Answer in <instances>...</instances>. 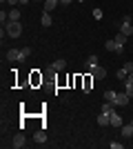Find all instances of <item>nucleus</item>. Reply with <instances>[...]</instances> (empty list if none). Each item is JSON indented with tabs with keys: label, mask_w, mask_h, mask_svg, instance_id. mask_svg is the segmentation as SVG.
Wrapping results in <instances>:
<instances>
[{
	"label": "nucleus",
	"mask_w": 133,
	"mask_h": 149,
	"mask_svg": "<svg viewBox=\"0 0 133 149\" xmlns=\"http://www.w3.org/2000/svg\"><path fill=\"white\" fill-rule=\"evenodd\" d=\"M115 96H118V91H113V89L104 91V100H109V102H115Z\"/></svg>",
	"instance_id": "dca6fc26"
},
{
	"label": "nucleus",
	"mask_w": 133,
	"mask_h": 149,
	"mask_svg": "<svg viewBox=\"0 0 133 149\" xmlns=\"http://www.w3.org/2000/svg\"><path fill=\"white\" fill-rule=\"evenodd\" d=\"M78 2H84V0H78Z\"/></svg>",
	"instance_id": "7c9ffc66"
},
{
	"label": "nucleus",
	"mask_w": 133,
	"mask_h": 149,
	"mask_svg": "<svg viewBox=\"0 0 133 149\" xmlns=\"http://www.w3.org/2000/svg\"><path fill=\"white\" fill-rule=\"evenodd\" d=\"M5 31L9 38H18L20 33H22V25H20V20H9L5 25Z\"/></svg>",
	"instance_id": "f257e3e1"
},
{
	"label": "nucleus",
	"mask_w": 133,
	"mask_h": 149,
	"mask_svg": "<svg viewBox=\"0 0 133 149\" xmlns=\"http://www.w3.org/2000/svg\"><path fill=\"white\" fill-rule=\"evenodd\" d=\"M7 2H9V5H11V7H16V5H18V2H20V0H7Z\"/></svg>",
	"instance_id": "bb28decb"
},
{
	"label": "nucleus",
	"mask_w": 133,
	"mask_h": 149,
	"mask_svg": "<svg viewBox=\"0 0 133 149\" xmlns=\"http://www.w3.org/2000/svg\"><path fill=\"white\" fill-rule=\"evenodd\" d=\"M58 7V0H44V11H53V9H56Z\"/></svg>",
	"instance_id": "ddd939ff"
},
{
	"label": "nucleus",
	"mask_w": 133,
	"mask_h": 149,
	"mask_svg": "<svg viewBox=\"0 0 133 149\" xmlns=\"http://www.w3.org/2000/svg\"><path fill=\"white\" fill-rule=\"evenodd\" d=\"M98 125H100V127H109V125H111V113L100 111V116H98Z\"/></svg>",
	"instance_id": "0eeeda50"
},
{
	"label": "nucleus",
	"mask_w": 133,
	"mask_h": 149,
	"mask_svg": "<svg viewBox=\"0 0 133 149\" xmlns=\"http://www.w3.org/2000/svg\"><path fill=\"white\" fill-rule=\"evenodd\" d=\"M91 80H93V76L89 74L87 78H84V89H82V91H91Z\"/></svg>",
	"instance_id": "6ab92c4d"
},
{
	"label": "nucleus",
	"mask_w": 133,
	"mask_h": 149,
	"mask_svg": "<svg viewBox=\"0 0 133 149\" xmlns=\"http://www.w3.org/2000/svg\"><path fill=\"white\" fill-rule=\"evenodd\" d=\"M60 2H62V5H71V2H73V0H60Z\"/></svg>",
	"instance_id": "c85d7f7f"
},
{
	"label": "nucleus",
	"mask_w": 133,
	"mask_h": 149,
	"mask_svg": "<svg viewBox=\"0 0 133 149\" xmlns=\"http://www.w3.org/2000/svg\"><path fill=\"white\" fill-rule=\"evenodd\" d=\"M127 71H124V69H120V71H118V78H120V80H127Z\"/></svg>",
	"instance_id": "393cba45"
},
{
	"label": "nucleus",
	"mask_w": 133,
	"mask_h": 149,
	"mask_svg": "<svg viewBox=\"0 0 133 149\" xmlns=\"http://www.w3.org/2000/svg\"><path fill=\"white\" fill-rule=\"evenodd\" d=\"M89 74L93 76V80H102V78H107V69L102 67V65H95V67L91 69Z\"/></svg>",
	"instance_id": "f03ea898"
},
{
	"label": "nucleus",
	"mask_w": 133,
	"mask_h": 149,
	"mask_svg": "<svg viewBox=\"0 0 133 149\" xmlns=\"http://www.w3.org/2000/svg\"><path fill=\"white\" fill-rule=\"evenodd\" d=\"M111 149H122V143H115V140H111Z\"/></svg>",
	"instance_id": "a878e982"
},
{
	"label": "nucleus",
	"mask_w": 133,
	"mask_h": 149,
	"mask_svg": "<svg viewBox=\"0 0 133 149\" xmlns=\"http://www.w3.org/2000/svg\"><path fill=\"white\" fill-rule=\"evenodd\" d=\"M113 40H115V42H118V45H122V47H124V45H127V40H129V36H124L122 31H118V36H115Z\"/></svg>",
	"instance_id": "4468645a"
},
{
	"label": "nucleus",
	"mask_w": 133,
	"mask_h": 149,
	"mask_svg": "<svg viewBox=\"0 0 133 149\" xmlns=\"http://www.w3.org/2000/svg\"><path fill=\"white\" fill-rule=\"evenodd\" d=\"M124 91L129 93V98H133V82H127V80H124Z\"/></svg>",
	"instance_id": "412c9836"
},
{
	"label": "nucleus",
	"mask_w": 133,
	"mask_h": 149,
	"mask_svg": "<svg viewBox=\"0 0 133 149\" xmlns=\"http://www.w3.org/2000/svg\"><path fill=\"white\" fill-rule=\"evenodd\" d=\"M131 125H133V120H131Z\"/></svg>",
	"instance_id": "473e14b6"
},
{
	"label": "nucleus",
	"mask_w": 133,
	"mask_h": 149,
	"mask_svg": "<svg viewBox=\"0 0 133 149\" xmlns=\"http://www.w3.org/2000/svg\"><path fill=\"white\" fill-rule=\"evenodd\" d=\"M33 140H36L38 145H44V143H47V134H44V129L36 131V136H33Z\"/></svg>",
	"instance_id": "9d476101"
},
{
	"label": "nucleus",
	"mask_w": 133,
	"mask_h": 149,
	"mask_svg": "<svg viewBox=\"0 0 133 149\" xmlns=\"http://www.w3.org/2000/svg\"><path fill=\"white\" fill-rule=\"evenodd\" d=\"M20 2H22V5H27V2H31V0H20Z\"/></svg>",
	"instance_id": "c756f323"
},
{
	"label": "nucleus",
	"mask_w": 133,
	"mask_h": 149,
	"mask_svg": "<svg viewBox=\"0 0 133 149\" xmlns=\"http://www.w3.org/2000/svg\"><path fill=\"white\" fill-rule=\"evenodd\" d=\"M95 65H98V56H95V54H93V56H89L87 60H84V67H87L89 71H91V69H93Z\"/></svg>",
	"instance_id": "9b49d317"
},
{
	"label": "nucleus",
	"mask_w": 133,
	"mask_h": 149,
	"mask_svg": "<svg viewBox=\"0 0 133 149\" xmlns=\"http://www.w3.org/2000/svg\"><path fill=\"white\" fill-rule=\"evenodd\" d=\"M111 127H122V118H120V113H111Z\"/></svg>",
	"instance_id": "f8f14e48"
},
{
	"label": "nucleus",
	"mask_w": 133,
	"mask_h": 149,
	"mask_svg": "<svg viewBox=\"0 0 133 149\" xmlns=\"http://www.w3.org/2000/svg\"><path fill=\"white\" fill-rule=\"evenodd\" d=\"M122 69H124V71H127V74H131V71H133V60L124 62V67H122Z\"/></svg>",
	"instance_id": "5701e85b"
},
{
	"label": "nucleus",
	"mask_w": 133,
	"mask_h": 149,
	"mask_svg": "<svg viewBox=\"0 0 133 149\" xmlns=\"http://www.w3.org/2000/svg\"><path fill=\"white\" fill-rule=\"evenodd\" d=\"M113 107H115L113 102H109V100H107V102L100 107V111H104V113H113Z\"/></svg>",
	"instance_id": "f3484780"
},
{
	"label": "nucleus",
	"mask_w": 133,
	"mask_h": 149,
	"mask_svg": "<svg viewBox=\"0 0 133 149\" xmlns=\"http://www.w3.org/2000/svg\"><path fill=\"white\" fill-rule=\"evenodd\" d=\"M122 136H124V138L133 136V125H122Z\"/></svg>",
	"instance_id": "2eb2a0df"
},
{
	"label": "nucleus",
	"mask_w": 133,
	"mask_h": 149,
	"mask_svg": "<svg viewBox=\"0 0 133 149\" xmlns=\"http://www.w3.org/2000/svg\"><path fill=\"white\" fill-rule=\"evenodd\" d=\"M7 58H9L11 62H18V60H22V51L20 49H9L7 51Z\"/></svg>",
	"instance_id": "423d86ee"
},
{
	"label": "nucleus",
	"mask_w": 133,
	"mask_h": 149,
	"mask_svg": "<svg viewBox=\"0 0 133 149\" xmlns=\"http://www.w3.org/2000/svg\"><path fill=\"white\" fill-rule=\"evenodd\" d=\"M13 149H20V147H25V136L22 134H18V136H13V143H11Z\"/></svg>",
	"instance_id": "1a4fd4ad"
},
{
	"label": "nucleus",
	"mask_w": 133,
	"mask_h": 149,
	"mask_svg": "<svg viewBox=\"0 0 133 149\" xmlns=\"http://www.w3.org/2000/svg\"><path fill=\"white\" fill-rule=\"evenodd\" d=\"M2 2H7V0H2Z\"/></svg>",
	"instance_id": "2f4dec72"
},
{
	"label": "nucleus",
	"mask_w": 133,
	"mask_h": 149,
	"mask_svg": "<svg viewBox=\"0 0 133 149\" xmlns=\"http://www.w3.org/2000/svg\"><path fill=\"white\" fill-rule=\"evenodd\" d=\"M20 51H22V60H27V58L31 56V49H29V47H22Z\"/></svg>",
	"instance_id": "4be33fe9"
},
{
	"label": "nucleus",
	"mask_w": 133,
	"mask_h": 149,
	"mask_svg": "<svg viewBox=\"0 0 133 149\" xmlns=\"http://www.w3.org/2000/svg\"><path fill=\"white\" fill-rule=\"evenodd\" d=\"M104 47H107V51H113V54H122V49H124L122 45L115 42L113 38H111V40H107V42H104Z\"/></svg>",
	"instance_id": "7ed1b4c3"
},
{
	"label": "nucleus",
	"mask_w": 133,
	"mask_h": 149,
	"mask_svg": "<svg viewBox=\"0 0 133 149\" xmlns=\"http://www.w3.org/2000/svg\"><path fill=\"white\" fill-rule=\"evenodd\" d=\"M9 20H20V11L16 9V7H13L11 11H9Z\"/></svg>",
	"instance_id": "aec40b11"
},
{
	"label": "nucleus",
	"mask_w": 133,
	"mask_h": 149,
	"mask_svg": "<svg viewBox=\"0 0 133 149\" xmlns=\"http://www.w3.org/2000/svg\"><path fill=\"white\" fill-rule=\"evenodd\" d=\"M40 22H42V27H51V13H49V11H44Z\"/></svg>",
	"instance_id": "a211bd4d"
},
{
	"label": "nucleus",
	"mask_w": 133,
	"mask_h": 149,
	"mask_svg": "<svg viewBox=\"0 0 133 149\" xmlns=\"http://www.w3.org/2000/svg\"><path fill=\"white\" fill-rule=\"evenodd\" d=\"M113 105H115V107H124V105H129V93H127V91H124V93H118Z\"/></svg>",
	"instance_id": "39448f33"
},
{
	"label": "nucleus",
	"mask_w": 133,
	"mask_h": 149,
	"mask_svg": "<svg viewBox=\"0 0 133 149\" xmlns=\"http://www.w3.org/2000/svg\"><path fill=\"white\" fill-rule=\"evenodd\" d=\"M93 18L95 20H102V9H93Z\"/></svg>",
	"instance_id": "b1692460"
},
{
	"label": "nucleus",
	"mask_w": 133,
	"mask_h": 149,
	"mask_svg": "<svg viewBox=\"0 0 133 149\" xmlns=\"http://www.w3.org/2000/svg\"><path fill=\"white\" fill-rule=\"evenodd\" d=\"M127 82H133V71H131V74L127 76Z\"/></svg>",
	"instance_id": "cd10ccee"
},
{
	"label": "nucleus",
	"mask_w": 133,
	"mask_h": 149,
	"mask_svg": "<svg viewBox=\"0 0 133 149\" xmlns=\"http://www.w3.org/2000/svg\"><path fill=\"white\" fill-rule=\"evenodd\" d=\"M64 67H67V62H64V60H56V62H51L49 67H47V71H62Z\"/></svg>",
	"instance_id": "6e6552de"
},
{
	"label": "nucleus",
	"mask_w": 133,
	"mask_h": 149,
	"mask_svg": "<svg viewBox=\"0 0 133 149\" xmlns=\"http://www.w3.org/2000/svg\"><path fill=\"white\" fill-rule=\"evenodd\" d=\"M120 31L124 33V36H131V33H133V25L129 22V18H124V20L120 22Z\"/></svg>",
	"instance_id": "20e7f679"
}]
</instances>
